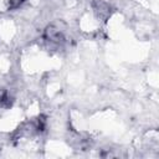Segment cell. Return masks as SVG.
I'll return each instance as SVG.
<instances>
[{"label": "cell", "instance_id": "cell-3", "mask_svg": "<svg viewBox=\"0 0 159 159\" xmlns=\"http://www.w3.org/2000/svg\"><path fill=\"white\" fill-rule=\"evenodd\" d=\"M26 0H7V7L9 9H17L20 5H22Z\"/></svg>", "mask_w": 159, "mask_h": 159}, {"label": "cell", "instance_id": "cell-2", "mask_svg": "<svg viewBox=\"0 0 159 159\" xmlns=\"http://www.w3.org/2000/svg\"><path fill=\"white\" fill-rule=\"evenodd\" d=\"M93 11L96 16L101 20H106L111 16V6L103 0H97L93 2Z\"/></svg>", "mask_w": 159, "mask_h": 159}, {"label": "cell", "instance_id": "cell-1", "mask_svg": "<svg viewBox=\"0 0 159 159\" xmlns=\"http://www.w3.org/2000/svg\"><path fill=\"white\" fill-rule=\"evenodd\" d=\"M43 40L51 46H60L65 41V30L58 22L50 24L43 31Z\"/></svg>", "mask_w": 159, "mask_h": 159}]
</instances>
